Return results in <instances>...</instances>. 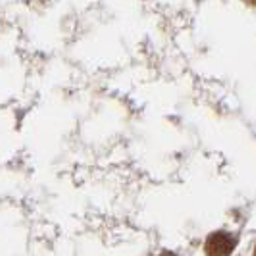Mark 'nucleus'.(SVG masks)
I'll list each match as a JSON object with an SVG mask.
<instances>
[{"label":"nucleus","mask_w":256,"mask_h":256,"mask_svg":"<svg viewBox=\"0 0 256 256\" xmlns=\"http://www.w3.org/2000/svg\"><path fill=\"white\" fill-rule=\"evenodd\" d=\"M237 246V237L228 231H216L206 239V256H231Z\"/></svg>","instance_id":"nucleus-1"},{"label":"nucleus","mask_w":256,"mask_h":256,"mask_svg":"<svg viewBox=\"0 0 256 256\" xmlns=\"http://www.w3.org/2000/svg\"><path fill=\"white\" fill-rule=\"evenodd\" d=\"M254 256H256V250H254Z\"/></svg>","instance_id":"nucleus-2"}]
</instances>
